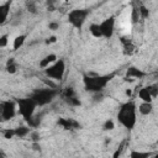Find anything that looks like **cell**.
<instances>
[{
    "label": "cell",
    "mask_w": 158,
    "mask_h": 158,
    "mask_svg": "<svg viewBox=\"0 0 158 158\" xmlns=\"http://www.w3.org/2000/svg\"><path fill=\"white\" fill-rule=\"evenodd\" d=\"M114 75H115L114 73L107 75H98L95 73H89V74H84L83 83L88 91L99 93L107 85V83L114 78Z\"/></svg>",
    "instance_id": "cell-1"
},
{
    "label": "cell",
    "mask_w": 158,
    "mask_h": 158,
    "mask_svg": "<svg viewBox=\"0 0 158 158\" xmlns=\"http://www.w3.org/2000/svg\"><path fill=\"white\" fill-rule=\"evenodd\" d=\"M117 120L123 127L132 130L136 125V105H135V102L128 101V102L122 104L120 106V110L117 114Z\"/></svg>",
    "instance_id": "cell-2"
},
{
    "label": "cell",
    "mask_w": 158,
    "mask_h": 158,
    "mask_svg": "<svg viewBox=\"0 0 158 158\" xmlns=\"http://www.w3.org/2000/svg\"><path fill=\"white\" fill-rule=\"evenodd\" d=\"M57 95V90L53 88H48V89H41V90H36L33 91V94L31 95V98L35 100V102L37 104V106H43L49 104Z\"/></svg>",
    "instance_id": "cell-3"
},
{
    "label": "cell",
    "mask_w": 158,
    "mask_h": 158,
    "mask_svg": "<svg viewBox=\"0 0 158 158\" xmlns=\"http://www.w3.org/2000/svg\"><path fill=\"white\" fill-rule=\"evenodd\" d=\"M44 73L53 80H62L65 73V62L63 59H57L53 64L44 69Z\"/></svg>",
    "instance_id": "cell-4"
},
{
    "label": "cell",
    "mask_w": 158,
    "mask_h": 158,
    "mask_svg": "<svg viewBox=\"0 0 158 158\" xmlns=\"http://www.w3.org/2000/svg\"><path fill=\"white\" fill-rule=\"evenodd\" d=\"M17 106H19V111H20L21 116L26 121H30L33 116V112H35V109H36L37 104L35 102V100L32 98H28V99L17 100Z\"/></svg>",
    "instance_id": "cell-5"
},
{
    "label": "cell",
    "mask_w": 158,
    "mask_h": 158,
    "mask_svg": "<svg viewBox=\"0 0 158 158\" xmlns=\"http://www.w3.org/2000/svg\"><path fill=\"white\" fill-rule=\"evenodd\" d=\"M88 15H89L88 9H74L68 14V21L73 27L79 30L83 27Z\"/></svg>",
    "instance_id": "cell-6"
},
{
    "label": "cell",
    "mask_w": 158,
    "mask_h": 158,
    "mask_svg": "<svg viewBox=\"0 0 158 158\" xmlns=\"http://www.w3.org/2000/svg\"><path fill=\"white\" fill-rule=\"evenodd\" d=\"M15 114H16V105L14 101L7 100L1 102V118L4 121H9L15 116Z\"/></svg>",
    "instance_id": "cell-7"
},
{
    "label": "cell",
    "mask_w": 158,
    "mask_h": 158,
    "mask_svg": "<svg viewBox=\"0 0 158 158\" xmlns=\"http://www.w3.org/2000/svg\"><path fill=\"white\" fill-rule=\"evenodd\" d=\"M100 28H101L102 37L111 38L112 35H114V30H115V17L114 16H110V17L105 19L100 23Z\"/></svg>",
    "instance_id": "cell-8"
},
{
    "label": "cell",
    "mask_w": 158,
    "mask_h": 158,
    "mask_svg": "<svg viewBox=\"0 0 158 158\" xmlns=\"http://www.w3.org/2000/svg\"><path fill=\"white\" fill-rule=\"evenodd\" d=\"M57 59H58V58H57V56H56L54 53H49V54H47L44 58H42V59L40 60V68L46 69L47 67H49L51 64H53Z\"/></svg>",
    "instance_id": "cell-9"
},
{
    "label": "cell",
    "mask_w": 158,
    "mask_h": 158,
    "mask_svg": "<svg viewBox=\"0 0 158 158\" xmlns=\"http://www.w3.org/2000/svg\"><path fill=\"white\" fill-rule=\"evenodd\" d=\"M12 0H7L6 2L0 5V15H1V23H4L7 20L9 12H10V6H11Z\"/></svg>",
    "instance_id": "cell-10"
},
{
    "label": "cell",
    "mask_w": 158,
    "mask_h": 158,
    "mask_svg": "<svg viewBox=\"0 0 158 158\" xmlns=\"http://www.w3.org/2000/svg\"><path fill=\"white\" fill-rule=\"evenodd\" d=\"M58 123H59L60 126H63L65 130H69V128H78V127H80V125H79L77 121L72 120V118H59Z\"/></svg>",
    "instance_id": "cell-11"
},
{
    "label": "cell",
    "mask_w": 158,
    "mask_h": 158,
    "mask_svg": "<svg viewBox=\"0 0 158 158\" xmlns=\"http://www.w3.org/2000/svg\"><path fill=\"white\" fill-rule=\"evenodd\" d=\"M152 110H153L152 102L142 101V102L139 104V106H138V111H139V114H141V115H143V116H147V115H149V114L152 112Z\"/></svg>",
    "instance_id": "cell-12"
},
{
    "label": "cell",
    "mask_w": 158,
    "mask_h": 158,
    "mask_svg": "<svg viewBox=\"0 0 158 158\" xmlns=\"http://www.w3.org/2000/svg\"><path fill=\"white\" fill-rule=\"evenodd\" d=\"M126 75H127V78H142L144 75V73L136 67H130L126 72Z\"/></svg>",
    "instance_id": "cell-13"
},
{
    "label": "cell",
    "mask_w": 158,
    "mask_h": 158,
    "mask_svg": "<svg viewBox=\"0 0 158 158\" xmlns=\"http://www.w3.org/2000/svg\"><path fill=\"white\" fill-rule=\"evenodd\" d=\"M138 96H139V99L142 101H147V102H152V99H153L152 95H151V93H149V90H148V86L142 88L138 91Z\"/></svg>",
    "instance_id": "cell-14"
},
{
    "label": "cell",
    "mask_w": 158,
    "mask_h": 158,
    "mask_svg": "<svg viewBox=\"0 0 158 158\" xmlns=\"http://www.w3.org/2000/svg\"><path fill=\"white\" fill-rule=\"evenodd\" d=\"M89 31H90L91 36L95 37V38H100V37H102L101 28H100V23H91V25L89 26Z\"/></svg>",
    "instance_id": "cell-15"
},
{
    "label": "cell",
    "mask_w": 158,
    "mask_h": 158,
    "mask_svg": "<svg viewBox=\"0 0 158 158\" xmlns=\"http://www.w3.org/2000/svg\"><path fill=\"white\" fill-rule=\"evenodd\" d=\"M26 38H27V36H26V35H20V36L15 37L14 43H12V48H14L15 51H16V49H20V48L23 46V43H25Z\"/></svg>",
    "instance_id": "cell-16"
},
{
    "label": "cell",
    "mask_w": 158,
    "mask_h": 158,
    "mask_svg": "<svg viewBox=\"0 0 158 158\" xmlns=\"http://www.w3.org/2000/svg\"><path fill=\"white\" fill-rule=\"evenodd\" d=\"M141 19V14H139V6H133L132 7V12H131V22L133 25H136Z\"/></svg>",
    "instance_id": "cell-17"
},
{
    "label": "cell",
    "mask_w": 158,
    "mask_h": 158,
    "mask_svg": "<svg viewBox=\"0 0 158 158\" xmlns=\"http://www.w3.org/2000/svg\"><path fill=\"white\" fill-rule=\"evenodd\" d=\"M15 133H16V137H26L28 133H30V128L27 126H20L17 128H15Z\"/></svg>",
    "instance_id": "cell-18"
},
{
    "label": "cell",
    "mask_w": 158,
    "mask_h": 158,
    "mask_svg": "<svg viewBox=\"0 0 158 158\" xmlns=\"http://www.w3.org/2000/svg\"><path fill=\"white\" fill-rule=\"evenodd\" d=\"M25 5H26V9H27L28 12L37 14V6H36V1L35 0H26Z\"/></svg>",
    "instance_id": "cell-19"
},
{
    "label": "cell",
    "mask_w": 158,
    "mask_h": 158,
    "mask_svg": "<svg viewBox=\"0 0 158 158\" xmlns=\"http://www.w3.org/2000/svg\"><path fill=\"white\" fill-rule=\"evenodd\" d=\"M130 156L132 158H148V157H151L153 154L152 153H148V152H136V151H133V152H131Z\"/></svg>",
    "instance_id": "cell-20"
},
{
    "label": "cell",
    "mask_w": 158,
    "mask_h": 158,
    "mask_svg": "<svg viewBox=\"0 0 158 158\" xmlns=\"http://www.w3.org/2000/svg\"><path fill=\"white\" fill-rule=\"evenodd\" d=\"M139 14H141V19L143 20L149 17V10L144 5H139Z\"/></svg>",
    "instance_id": "cell-21"
},
{
    "label": "cell",
    "mask_w": 158,
    "mask_h": 158,
    "mask_svg": "<svg viewBox=\"0 0 158 158\" xmlns=\"http://www.w3.org/2000/svg\"><path fill=\"white\" fill-rule=\"evenodd\" d=\"M102 128H104L105 131H111V130H114V128H115L114 121H112V120H106V121L104 122V125H102Z\"/></svg>",
    "instance_id": "cell-22"
},
{
    "label": "cell",
    "mask_w": 158,
    "mask_h": 158,
    "mask_svg": "<svg viewBox=\"0 0 158 158\" xmlns=\"http://www.w3.org/2000/svg\"><path fill=\"white\" fill-rule=\"evenodd\" d=\"M2 135H4V138L10 139V138H12L14 136H16V133H15V128H7V130H5V131L2 132Z\"/></svg>",
    "instance_id": "cell-23"
},
{
    "label": "cell",
    "mask_w": 158,
    "mask_h": 158,
    "mask_svg": "<svg viewBox=\"0 0 158 158\" xmlns=\"http://www.w3.org/2000/svg\"><path fill=\"white\" fill-rule=\"evenodd\" d=\"M148 90H149L152 98H157V96H158V85H157V84H151V85H148Z\"/></svg>",
    "instance_id": "cell-24"
},
{
    "label": "cell",
    "mask_w": 158,
    "mask_h": 158,
    "mask_svg": "<svg viewBox=\"0 0 158 158\" xmlns=\"http://www.w3.org/2000/svg\"><path fill=\"white\" fill-rule=\"evenodd\" d=\"M63 96H64V99H69V98L75 96V93H74V90L72 88H65V90L63 93Z\"/></svg>",
    "instance_id": "cell-25"
},
{
    "label": "cell",
    "mask_w": 158,
    "mask_h": 158,
    "mask_svg": "<svg viewBox=\"0 0 158 158\" xmlns=\"http://www.w3.org/2000/svg\"><path fill=\"white\" fill-rule=\"evenodd\" d=\"M7 42H9V35H2L1 37H0V47L1 48H4V47H6L7 46Z\"/></svg>",
    "instance_id": "cell-26"
},
{
    "label": "cell",
    "mask_w": 158,
    "mask_h": 158,
    "mask_svg": "<svg viewBox=\"0 0 158 158\" xmlns=\"http://www.w3.org/2000/svg\"><path fill=\"white\" fill-rule=\"evenodd\" d=\"M65 101H67L69 105H73V106H79V105H80V101H79L75 96L69 98V99H65Z\"/></svg>",
    "instance_id": "cell-27"
},
{
    "label": "cell",
    "mask_w": 158,
    "mask_h": 158,
    "mask_svg": "<svg viewBox=\"0 0 158 158\" xmlns=\"http://www.w3.org/2000/svg\"><path fill=\"white\" fill-rule=\"evenodd\" d=\"M6 70H7V73H10V74L16 73V64H15V63L7 64V65H6Z\"/></svg>",
    "instance_id": "cell-28"
},
{
    "label": "cell",
    "mask_w": 158,
    "mask_h": 158,
    "mask_svg": "<svg viewBox=\"0 0 158 158\" xmlns=\"http://www.w3.org/2000/svg\"><path fill=\"white\" fill-rule=\"evenodd\" d=\"M48 28H49L51 31H56V30H58V28H59V23H58V22H56V21H52V22H49Z\"/></svg>",
    "instance_id": "cell-29"
},
{
    "label": "cell",
    "mask_w": 158,
    "mask_h": 158,
    "mask_svg": "<svg viewBox=\"0 0 158 158\" xmlns=\"http://www.w3.org/2000/svg\"><path fill=\"white\" fill-rule=\"evenodd\" d=\"M31 139H32V142H40V133L37 131H33L31 133Z\"/></svg>",
    "instance_id": "cell-30"
},
{
    "label": "cell",
    "mask_w": 158,
    "mask_h": 158,
    "mask_svg": "<svg viewBox=\"0 0 158 158\" xmlns=\"http://www.w3.org/2000/svg\"><path fill=\"white\" fill-rule=\"evenodd\" d=\"M32 148H33V151H40L41 149V146H40L38 142H33L32 143Z\"/></svg>",
    "instance_id": "cell-31"
},
{
    "label": "cell",
    "mask_w": 158,
    "mask_h": 158,
    "mask_svg": "<svg viewBox=\"0 0 158 158\" xmlns=\"http://www.w3.org/2000/svg\"><path fill=\"white\" fill-rule=\"evenodd\" d=\"M54 42H57V37H56V36H51V37L47 40V43H54Z\"/></svg>",
    "instance_id": "cell-32"
},
{
    "label": "cell",
    "mask_w": 158,
    "mask_h": 158,
    "mask_svg": "<svg viewBox=\"0 0 158 158\" xmlns=\"http://www.w3.org/2000/svg\"><path fill=\"white\" fill-rule=\"evenodd\" d=\"M43 81H44V83H46V84H47L48 86H51V88H53V89H56V84H54V83H52L51 80H46V79H44Z\"/></svg>",
    "instance_id": "cell-33"
},
{
    "label": "cell",
    "mask_w": 158,
    "mask_h": 158,
    "mask_svg": "<svg viewBox=\"0 0 158 158\" xmlns=\"http://www.w3.org/2000/svg\"><path fill=\"white\" fill-rule=\"evenodd\" d=\"M131 94H132V90H131V89H127V90H126V95H127V96H130Z\"/></svg>",
    "instance_id": "cell-34"
},
{
    "label": "cell",
    "mask_w": 158,
    "mask_h": 158,
    "mask_svg": "<svg viewBox=\"0 0 158 158\" xmlns=\"http://www.w3.org/2000/svg\"><path fill=\"white\" fill-rule=\"evenodd\" d=\"M157 77H158V73H157Z\"/></svg>",
    "instance_id": "cell-35"
}]
</instances>
